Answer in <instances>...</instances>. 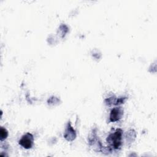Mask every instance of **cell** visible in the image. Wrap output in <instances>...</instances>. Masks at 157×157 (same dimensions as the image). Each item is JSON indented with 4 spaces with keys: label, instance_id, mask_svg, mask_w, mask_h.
Segmentation results:
<instances>
[{
    "label": "cell",
    "instance_id": "obj_1",
    "mask_svg": "<svg viewBox=\"0 0 157 157\" xmlns=\"http://www.w3.org/2000/svg\"><path fill=\"white\" fill-rule=\"evenodd\" d=\"M122 130L121 129H117L113 133L110 134L107 140L115 149H118L121 145Z\"/></svg>",
    "mask_w": 157,
    "mask_h": 157
},
{
    "label": "cell",
    "instance_id": "obj_2",
    "mask_svg": "<svg viewBox=\"0 0 157 157\" xmlns=\"http://www.w3.org/2000/svg\"><path fill=\"white\" fill-rule=\"evenodd\" d=\"M34 141L33 136L30 133H27L23 136L19 140V144L26 149H29L32 147Z\"/></svg>",
    "mask_w": 157,
    "mask_h": 157
},
{
    "label": "cell",
    "instance_id": "obj_3",
    "mask_svg": "<svg viewBox=\"0 0 157 157\" xmlns=\"http://www.w3.org/2000/svg\"><path fill=\"white\" fill-rule=\"evenodd\" d=\"M123 115V110L121 107H115L113 108L110 114V121L114 122L119 120Z\"/></svg>",
    "mask_w": 157,
    "mask_h": 157
},
{
    "label": "cell",
    "instance_id": "obj_4",
    "mask_svg": "<svg viewBox=\"0 0 157 157\" xmlns=\"http://www.w3.org/2000/svg\"><path fill=\"white\" fill-rule=\"evenodd\" d=\"M8 135V132L7 130L3 128H1L0 130V136H1V140H2L3 139H6Z\"/></svg>",
    "mask_w": 157,
    "mask_h": 157
}]
</instances>
